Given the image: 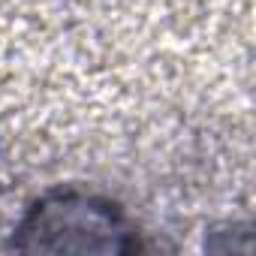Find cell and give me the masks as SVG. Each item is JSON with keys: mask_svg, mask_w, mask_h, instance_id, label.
Instances as JSON below:
<instances>
[{"mask_svg": "<svg viewBox=\"0 0 256 256\" xmlns=\"http://www.w3.org/2000/svg\"><path fill=\"white\" fill-rule=\"evenodd\" d=\"M133 232L114 202L82 190H54L24 211L12 244L46 253H126L139 247Z\"/></svg>", "mask_w": 256, "mask_h": 256, "instance_id": "1", "label": "cell"}]
</instances>
